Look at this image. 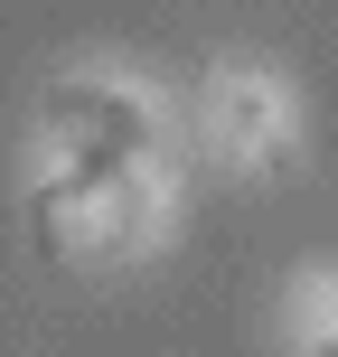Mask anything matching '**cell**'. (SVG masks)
<instances>
[{"instance_id":"6da1fadb","label":"cell","mask_w":338,"mask_h":357,"mask_svg":"<svg viewBox=\"0 0 338 357\" xmlns=\"http://www.w3.org/2000/svg\"><path fill=\"white\" fill-rule=\"evenodd\" d=\"M226 142H235V151H263V142H272V94H263V85H235V94H226Z\"/></svg>"}]
</instances>
